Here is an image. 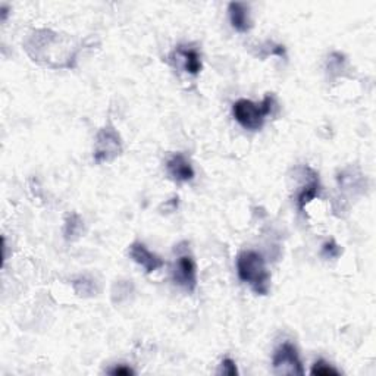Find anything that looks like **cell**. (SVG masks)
Returning a JSON list of instances; mask_svg holds the SVG:
<instances>
[{
  "label": "cell",
  "mask_w": 376,
  "mask_h": 376,
  "mask_svg": "<svg viewBox=\"0 0 376 376\" xmlns=\"http://www.w3.org/2000/svg\"><path fill=\"white\" fill-rule=\"evenodd\" d=\"M64 43L57 32L50 30H34L24 41V49L27 50L34 62H39L49 68H74L78 50H69V47L55 49ZM73 49V47H70Z\"/></svg>",
  "instance_id": "cell-1"
},
{
  "label": "cell",
  "mask_w": 376,
  "mask_h": 376,
  "mask_svg": "<svg viewBox=\"0 0 376 376\" xmlns=\"http://www.w3.org/2000/svg\"><path fill=\"white\" fill-rule=\"evenodd\" d=\"M238 278L258 296H266L270 288V274L265 258L257 252L247 250L237 257Z\"/></svg>",
  "instance_id": "cell-2"
},
{
  "label": "cell",
  "mask_w": 376,
  "mask_h": 376,
  "mask_svg": "<svg viewBox=\"0 0 376 376\" xmlns=\"http://www.w3.org/2000/svg\"><path fill=\"white\" fill-rule=\"evenodd\" d=\"M274 106H275V97L272 96V94H267L261 103H254L247 99H240L232 106V116L244 129H249V131H258V129L263 126L266 116L272 113Z\"/></svg>",
  "instance_id": "cell-3"
},
{
  "label": "cell",
  "mask_w": 376,
  "mask_h": 376,
  "mask_svg": "<svg viewBox=\"0 0 376 376\" xmlns=\"http://www.w3.org/2000/svg\"><path fill=\"white\" fill-rule=\"evenodd\" d=\"M122 153V138L115 126L109 122L104 125L96 137L94 146V162L97 164L104 162H112Z\"/></svg>",
  "instance_id": "cell-4"
},
{
  "label": "cell",
  "mask_w": 376,
  "mask_h": 376,
  "mask_svg": "<svg viewBox=\"0 0 376 376\" xmlns=\"http://www.w3.org/2000/svg\"><path fill=\"white\" fill-rule=\"evenodd\" d=\"M272 368L276 375H303L304 369L297 352V348L291 343L281 344L272 359Z\"/></svg>",
  "instance_id": "cell-5"
},
{
  "label": "cell",
  "mask_w": 376,
  "mask_h": 376,
  "mask_svg": "<svg viewBox=\"0 0 376 376\" xmlns=\"http://www.w3.org/2000/svg\"><path fill=\"white\" fill-rule=\"evenodd\" d=\"M172 279L178 287L188 292H194L197 288V266L194 258L188 254H182L173 265Z\"/></svg>",
  "instance_id": "cell-6"
},
{
  "label": "cell",
  "mask_w": 376,
  "mask_h": 376,
  "mask_svg": "<svg viewBox=\"0 0 376 376\" xmlns=\"http://www.w3.org/2000/svg\"><path fill=\"white\" fill-rule=\"evenodd\" d=\"M129 256H131V258L137 265H140L146 270V274L156 272L158 269L164 266V262L162 258L158 254L151 253L147 247L140 241H135L129 245Z\"/></svg>",
  "instance_id": "cell-7"
},
{
  "label": "cell",
  "mask_w": 376,
  "mask_h": 376,
  "mask_svg": "<svg viewBox=\"0 0 376 376\" xmlns=\"http://www.w3.org/2000/svg\"><path fill=\"white\" fill-rule=\"evenodd\" d=\"M167 171L171 176V180L175 182H190L194 180V169L188 160L181 153H175L167 162Z\"/></svg>",
  "instance_id": "cell-8"
},
{
  "label": "cell",
  "mask_w": 376,
  "mask_h": 376,
  "mask_svg": "<svg viewBox=\"0 0 376 376\" xmlns=\"http://www.w3.org/2000/svg\"><path fill=\"white\" fill-rule=\"evenodd\" d=\"M171 57H176L180 61L182 69L190 75H198L202 70V56H200L197 49L193 47L178 46L175 52L171 55Z\"/></svg>",
  "instance_id": "cell-9"
},
{
  "label": "cell",
  "mask_w": 376,
  "mask_h": 376,
  "mask_svg": "<svg viewBox=\"0 0 376 376\" xmlns=\"http://www.w3.org/2000/svg\"><path fill=\"white\" fill-rule=\"evenodd\" d=\"M228 12H229L231 26L235 31L247 32L252 28L249 5L241 3V2H231L228 6Z\"/></svg>",
  "instance_id": "cell-10"
},
{
  "label": "cell",
  "mask_w": 376,
  "mask_h": 376,
  "mask_svg": "<svg viewBox=\"0 0 376 376\" xmlns=\"http://www.w3.org/2000/svg\"><path fill=\"white\" fill-rule=\"evenodd\" d=\"M308 172H309V182L306 184L299 196H297V206H299V210L303 212L306 209V206H308L313 198H316L317 196H319V191H321V181H319V175H317L313 169L308 168Z\"/></svg>",
  "instance_id": "cell-11"
},
{
  "label": "cell",
  "mask_w": 376,
  "mask_h": 376,
  "mask_svg": "<svg viewBox=\"0 0 376 376\" xmlns=\"http://www.w3.org/2000/svg\"><path fill=\"white\" fill-rule=\"evenodd\" d=\"M82 228H84V220L81 219L78 214H70L65 222V238L68 241L77 240L82 232Z\"/></svg>",
  "instance_id": "cell-12"
},
{
  "label": "cell",
  "mask_w": 376,
  "mask_h": 376,
  "mask_svg": "<svg viewBox=\"0 0 376 376\" xmlns=\"http://www.w3.org/2000/svg\"><path fill=\"white\" fill-rule=\"evenodd\" d=\"M312 375H319V376H329V375H339V370L332 368L331 364L326 363L325 360H317L310 370Z\"/></svg>",
  "instance_id": "cell-13"
},
{
  "label": "cell",
  "mask_w": 376,
  "mask_h": 376,
  "mask_svg": "<svg viewBox=\"0 0 376 376\" xmlns=\"http://www.w3.org/2000/svg\"><path fill=\"white\" fill-rule=\"evenodd\" d=\"M218 375H225V376H237L238 375V369L235 361L229 357L223 359L220 363V368L218 370Z\"/></svg>",
  "instance_id": "cell-14"
},
{
  "label": "cell",
  "mask_w": 376,
  "mask_h": 376,
  "mask_svg": "<svg viewBox=\"0 0 376 376\" xmlns=\"http://www.w3.org/2000/svg\"><path fill=\"white\" fill-rule=\"evenodd\" d=\"M341 253V249H339V245L335 244L334 240L331 241H326L323 245H322V254L325 257H329V258H335L338 257Z\"/></svg>",
  "instance_id": "cell-15"
},
{
  "label": "cell",
  "mask_w": 376,
  "mask_h": 376,
  "mask_svg": "<svg viewBox=\"0 0 376 376\" xmlns=\"http://www.w3.org/2000/svg\"><path fill=\"white\" fill-rule=\"evenodd\" d=\"M108 373L113 376H128V375H134L135 372L129 366H126V364H116L115 368L108 370Z\"/></svg>",
  "instance_id": "cell-16"
},
{
  "label": "cell",
  "mask_w": 376,
  "mask_h": 376,
  "mask_svg": "<svg viewBox=\"0 0 376 376\" xmlns=\"http://www.w3.org/2000/svg\"><path fill=\"white\" fill-rule=\"evenodd\" d=\"M0 10H2V21L5 22V21H6V18H8V12H9V8L3 5L2 8H0Z\"/></svg>",
  "instance_id": "cell-17"
}]
</instances>
